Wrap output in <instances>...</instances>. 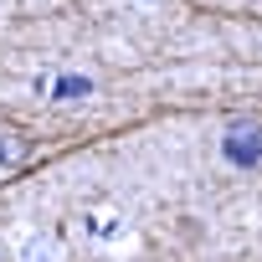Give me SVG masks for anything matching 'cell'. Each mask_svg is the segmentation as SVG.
<instances>
[{"instance_id": "obj_3", "label": "cell", "mask_w": 262, "mask_h": 262, "mask_svg": "<svg viewBox=\"0 0 262 262\" xmlns=\"http://www.w3.org/2000/svg\"><path fill=\"white\" fill-rule=\"evenodd\" d=\"M31 155V139L26 134H0V165H21Z\"/></svg>"}, {"instance_id": "obj_2", "label": "cell", "mask_w": 262, "mask_h": 262, "mask_svg": "<svg viewBox=\"0 0 262 262\" xmlns=\"http://www.w3.org/2000/svg\"><path fill=\"white\" fill-rule=\"evenodd\" d=\"M52 98H62V103L93 98V77H77V72H67V77H57V82H52Z\"/></svg>"}, {"instance_id": "obj_1", "label": "cell", "mask_w": 262, "mask_h": 262, "mask_svg": "<svg viewBox=\"0 0 262 262\" xmlns=\"http://www.w3.org/2000/svg\"><path fill=\"white\" fill-rule=\"evenodd\" d=\"M221 155H226V165H236V170L262 165V123H231L226 139H221Z\"/></svg>"}, {"instance_id": "obj_4", "label": "cell", "mask_w": 262, "mask_h": 262, "mask_svg": "<svg viewBox=\"0 0 262 262\" xmlns=\"http://www.w3.org/2000/svg\"><path fill=\"white\" fill-rule=\"evenodd\" d=\"M0 262H11V257H0Z\"/></svg>"}]
</instances>
